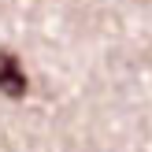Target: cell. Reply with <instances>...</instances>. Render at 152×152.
<instances>
[{
  "instance_id": "6da1fadb",
  "label": "cell",
  "mask_w": 152,
  "mask_h": 152,
  "mask_svg": "<svg viewBox=\"0 0 152 152\" xmlns=\"http://www.w3.org/2000/svg\"><path fill=\"white\" fill-rule=\"evenodd\" d=\"M0 93L11 96V100L26 96V74H22V67H19V56H11V52H4V48H0Z\"/></svg>"
}]
</instances>
